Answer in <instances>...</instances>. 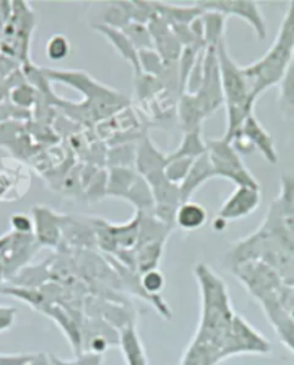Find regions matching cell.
Returning <instances> with one entry per match:
<instances>
[{
    "instance_id": "5bb4252c",
    "label": "cell",
    "mask_w": 294,
    "mask_h": 365,
    "mask_svg": "<svg viewBox=\"0 0 294 365\" xmlns=\"http://www.w3.org/2000/svg\"><path fill=\"white\" fill-rule=\"evenodd\" d=\"M94 29L97 32H100L104 38H107L108 42L115 48V51L119 52L127 61V63H130V66L135 70V76L143 74L142 67H140L139 51L135 48L132 41L126 36V34L122 29L112 28V26H108V25H104V24L95 25Z\"/></svg>"
},
{
    "instance_id": "ac0fdd59",
    "label": "cell",
    "mask_w": 294,
    "mask_h": 365,
    "mask_svg": "<svg viewBox=\"0 0 294 365\" xmlns=\"http://www.w3.org/2000/svg\"><path fill=\"white\" fill-rule=\"evenodd\" d=\"M206 153V143L201 136V130L185 132L184 140L181 142L179 148L176 149L172 155L166 156V159H196Z\"/></svg>"
},
{
    "instance_id": "44dd1931",
    "label": "cell",
    "mask_w": 294,
    "mask_h": 365,
    "mask_svg": "<svg viewBox=\"0 0 294 365\" xmlns=\"http://www.w3.org/2000/svg\"><path fill=\"white\" fill-rule=\"evenodd\" d=\"M11 245V231L5 235H0V284L6 282V266H8V253Z\"/></svg>"
},
{
    "instance_id": "52a82bcc",
    "label": "cell",
    "mask_w": 294,
    "mask_h": 365,
    "mask_svg": "<svg viewBox=\"0 0 294 365\" xmlns=\"http://www.w3.org/2000/svg\"><path fill=\"white\" fill-rule=\"evenodd\" d=\"M229 143L240 153V156H246L253 153L254 150H258L268 163L275 165L278 162V153L274 139L260 125V121L254 114H250L246 118V121L229 140Z\"/></svg>"
},
{
    "instance_id": "ffe728a7",
    "label": "cell",
    "mask_w": 294,
    "mask_h": 365,
    "mask_svg": "<svg viewBox=\"0 0 294 365\" xmlns=\"http://www.w3.org/2000/svg\"><path fill=\"white\" fill-rule=\"evenodd\" d=\"M45 52L48 59L52 61V63H60V61H64L71 52L70 39L61 34L52 35L46 42Z\"/></svg>"
},
{
    "instance_id": "d6986e66",
    "label": "cell",
    "mask_w": 294,
    "mask_h": 365,
    "mask_svg": "<svg viewBox=\"0 0 294 365\" xmlns=\"http://www.w3.org/2000/svg\"><path fill=\"white\" fill-rule=\"evenodd\" d=\"M225 16L214 12H204V41L206 46L216 48L224 41V28H225Z\"/></svg>"
},
{
    "instance_id": "9c48e42d",
    "label": "cell",
    "mask_w": 294,
    "mask_h": 365,
    "mask_svg": "<svg viewBox=\"0 0 294 365\" xmlns=\"http://www.w3.org/2000/svg\"><path fill=\"white\" fill-rule=\"evenodd\" d=\"M261 197V187H237L221 205L212 228L222 231L229 221L251 215L260 207Z\"/></svg>"
},
{
    "instance_id": "ba28073f",
    "label": "cell",
    "mask_w": 294,
    "mask_h": 365,
    "mask_svg": "<svg viewBox=\"0 0 294 365\" xmlns=\"http://www.w3.org/2000/svg\"><path fill=\"white\" fill-rule=\"evenodd\" d=\"M232 273L247 287L250 294L258 300L275 293L284 284L278 274L260 260L232 263Z\"/></svg>"
},
{
    "instance_id": "d4e9b609",
    "label": "cell",
    "mask_w": 294,
    "mask_h": 365,
    "mask_svg": "<svg viewBox=\"0 0 294 365\" xmlns=\"http://www.w3.org/2000/svg\"><path fill=\"white\" fill-rule=\"evenodd\" d=\"M26 365H48V362L42 355H38V356H32V359Z\"/></svg>"
},
{
    "instance_id": "e0dca14e",
    "label": "cell",
    "mask_w": 294,
    "mask_h": 365,
    "mask_svg": "<svg viewBox=\"0 0 294 365\" xmlns=\"http://www.w3.org/2000/svg\"><path fill=\"white\" fill-rule=\"evenodd\" d=\"M278 107L284 118L294 120V56L278 83Z\"/></svg>"
},
{
    "instance_id": "8992f818",
    "label": "cell",
    "mask_w": 294,
    "mask_h": 365,
    "mask_svg": "<svg viewBox=\"0 0 294 365\" xmlns=\"http://www.w3.org/2000/svg\"><path fill=\"white\" fill-rule=\"evenodd\" d=\"M206 153L215 170V178L233 182L235 187H260L257 179L246 168L240 153L226 140L206 139Z\"/></svg>"
},
{
    "instance_id": "603a6c76",
    "label": "cell",
    "mask_w": 294,
    "mask_h": 365,
    "mask_svg": "<svg viewBox=\"0 0 294 365\" xmlns=\"http://www.w3.org/2000/svg\"><path fill=\"white\" fill-rule=\"evenodd\" d=\"M15 317H16V311L14 308L0 305V332L9 329L14 325Z\"/></svg>"
},
{
    "instance_id": "7a4b0ae2",
    "label": "cell",
    "mask_w": 294,
    "mask_h": 365,
    "mask_svg": "<svg viewBox=\"0 0 294 365\" xmlns=\"http://www.w3.org/2000/svg\"><path fill=\"white\" fill-rule=\"evenodd\" d=\"M194 273L202 299L201 321L195 336L221 346L228 356L235 355L231 345V329L235 314L232 312L224 280L205 263L196 264Z\"/></svg>"
},
{
    "instance_id": "7c38bea8",
    "label": "cell",
    "mask_w": 294,
    "mask_h": 365,
    "mask_svg": "<svg viewBox=\"0 0 294 365\" xmlns=\"http://www.w3.org/2000/svg\"><path fill=\"white\" fill-rule=\"evenodd\" d=\"M29 173L23 165L0 159V201L22 198L29 190Z\"/></svg>"
},
{
    "instance_id": "3957f363",
    "label": "cell",
    "mask_w": 294,
    "mask_h": 365,
    "mask_svg": "<svg viewBox=\"0 0 294 365\" xmlns=\"http://www.w3.org/2000/svg\"><path fill=\"white\" fill-rule=\"evenodd\" d=\"M294 56V2L283 18L277 36L268 51L256 63L243 67V73L251 90V94L258 98L260 94L278 86L284 77L291 59Z\"/></svg>"
},
{
    "instance_id": "277c9868",
    "label": "cell",
    "mask_w": 294,
    "mask_h": 365,
    "mask_svg": "<svg viewBox=\"0 0 294 365\" xmlns=\"http://www.w3.org/2000/svg\"><path fill=\"white\" fill-rule=\"evenodd\" d=\"M222 97L226 107V132L224 140L229 142L238 132L246 118L253 114L257 98L251 94L243 67L231 58L225 41L216 46Z\"/></svg>"
},
{
    "instance_id": "7402d4cb",
    "label": "cell",
    "mask_w": 294,
    "mask_h": 365,
    "mask_svg": "<svg viewBox=\"0 0 294 365\" xmlns=\"http://www.w3.org/2000/svg\"><path fill=\"white\" fill-rule=\"evenodd\" d=\"M12 231L21 232V234H33V221L32 217L25 214H15L11 218Z\"/></svg>"
},
{
    "instance_id": "6da1fadb",
    "label": "cell",
    "mask_w": 294,
    "mask_h": 365,
    "mask_svg": "<svg viewBox=\"0 0 294 365\" xmlns=\"http://www.w3.org/2000/svg\"><path fill=\"white\" fill-rule=\"evenodd\" d=\"M41 71L49 83L67 84L84 96V100L80 104L65 103L53 94L49 98L52 104L61 106V108L65 111L68 110L71 117L75 115L77 120L83 121V123L85 121L90 125H98L115 113L130 107L129 97L100 84L84 71L53 68H41Z\"/></svg>"
},
{
    "instance_id": "5b68a950",
    "label": "cell",
    "mask_w": 294,
    "mask_h": 365,
    "mask_svg": "<svg viewBox=\"0 0 294 365\" xmlns=\"http://www.w3.org/2000/svg\"><path fill=\"white\" fill-rule=\"evenodd\" d=\"M35 29V14L26 2H12V12L5 24L0 53L16 59L23 67L31 64L29 49Z\"/></svg>"
},
{
    "instance_id": "2e32d148",
    "label": "cell",
    "mask_w": 294,
    "mask_h": 365,
    "mask_svg": "<svg viewBox=\"0 0 294 365\" xmlns=\"http://www.w3.org/2000/svg\"><path fill=\"white\" fill-rule=\"evenodd\" d=\"M119 341L123 346V354L126 356L127 365H147L143 345L137 336V332L133 324L122 328Z\"/></svg>"
},
{
    "instance_id": "4fadbf2b",
    "label": "cell",
    "mask_w": 294,
    "mask_h": 365,
    "mask_svg": "<svg viewBox=\"0 0 294 365\" xmlns=\"http://www.w3.org/2000/svg\"><path fill=\"white\" fill-rule=\"evenodd\" d=\"M212 178H215L214 166L211 163L208 153H204L202 156H199L194 160L187 178L179 185L181 204L191 201V197L196 192V190L201 188L205 182H208Z\"/></svg>"
},
{
    "instance_id": "30bf717a",
    "label": "cell",
    "mask_w": 294,
    "mask_h": 365,
    "mask_svg": "<svg viewBox=\"0 0 294 365\" xmlns=\"http://www.w3.org/2000/svg\"><path fill=\"white\" fill-rule=\"evenodd\" d=\"M195 5L202 12H214L225 18L235 16L246 21L261 41L267 36V25L256 2H247V0H214V2H196Z\"/></svg>"
},
{
    "instance_id": "9a60e30c",
    "label": "cell",
    "mask_w": 294,
    "mask_h": 365,
    "mask_svg": "<svg viewBox=\"0 0 294 365\" xmlns=\"http://www.w3.org/2000/svg\"><path fill=\"white\" fill-rule=\"evenodd\" d=\"M208 220L206 210L192 201L182 202L174 212V225L185 231H195L205 225Z\"/></svg>"
},
{
    "instance_id": "8fae6325",
    "label": "cell",
    "mask_w": 294,
    "mask_h": 365,
    "mask_svg": "<svg viewBox=\"0 0 294 365\" xmlns=\"http://www.w3.org/2000/svg\"><path fill=\"white\" fill-rule=\"evenodd\" d=\"M33 235L41 247L58 249L63 242V215L48 207L36 205L32 208Z\"/></svg>"
},
{
    "instance_id": "cb8c5ba5",
    "label": "cell",
    "mask_w": 294,
    "mask_h": 365,
    "mask_svg": "<svg viewBox=\"0 0 294 365\" xmlns=\"http://www.w3.org/2000/svg\"><path fill=\"white\" fill-rule=\"evenodd\" d=\"M12 12V2H0V43H2L4 28Z\"/></svg>"
}]
</instances>
